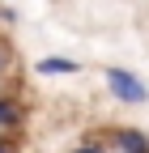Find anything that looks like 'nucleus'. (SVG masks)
<instances>
[{
	"label": "nucleus",
	"instance_id": "f257e3e1",
	"mask_svg": "<svg viewBox=\"0 0 149 153\" xmlns=\"http://www.w3.org/2000/svg\"><path fill=\"white\" fill-rule=\"evenodd\" d=\"M107 89L115 94L119 102H128V106L149 102V85L141 81L136 72H128V68H107Z\"/></svg>",
	"mask_w": 149,
	"mask_h": 153
},
{
	"label": "nucleus",
	"instance_id": "f03ea898",
	"mask_svg": "<svg viewBox=\"0 0 149 153\" xmlns=\"http://www.w3.org/2000/svg\"><path fill=\"white\" fill-rule=\"evenodd\" d=\"M115 149L119 153H149V136L141 128H119L115 132Z\"/></svg>",
	"mask_w": 149,
	"mask_h": 153
},
{
	"label": "nucleus",
	"instance_id": "7ed1b4c3",
	"mask_svg": "<svg viewBox=\"0 0 149 153\" xmlns=\"http://www.w3.org/2000/svg\"><path fill=\"white\" fill-rule=\"evenodd\" d=\"M81 64L77 60H68V55H47V60L34 64V72H43V76H55V72H77Z\"/></svg>",
	"mask_w": 149,
	"mask_h": 153
},
{
	"label": "nucleus",
	"instance_id": "20e7f679",
	"mask_svg": "<svg viewBox=\"0 0 149 153\" xmlns=\"http://www.w3.org/2000/svg\"><path fill=\"white\" fill-rule=\"evenodd\" d=\"M0 128H4V132L22 128V106H17L9 94H0Z\"/></svg>",
	"mask_w": 149,
	"mask_h": 153
},
{
	"label": "nucleus",
	"instance_id": "39448f33",
	"mask_svg": "<svg viewBox=\"0 0 149 153\" xmlns=\"http://www.w3.org/2000/svg\"><path fill=\"white\" fill-rule=\"evenodd\" d=\"M0 153H22V145H17L13 136H0Z\"/></svg>",
	"mask_w": 149,
	"mask_h": 153
},
{
	"label": "nucleus",
	"instance_id": "423d86ee",
	"mask_svg": "<svg viewBox=\"0 0 149 153\" xmlns=\"http://www.w3.org/2000/svg\"><path fill=\"white\" fill-rule=\"evenodd\" d=\"M72 153H107L98 140H85V145H77V149H72Z\"/></svg>",
	"mask_w": 149,
	"mask_h": 153
},
{
	"label": "nucleus",
	"instance_id": "0eeeda50",
	"mask_svg": "<svg viewBox=\"0 0 149 153\" xmlns=\"http://www.w3.org/2000/svg\"><path fill=\"white\" fill-rule=\"evenodd\" d=\"M4 51H9V47H4V43H0V68H4V60H9V55H4Z\"/></svg>",
	"mask_w": 149,
	"mask_h": 153
}]
</instances>
